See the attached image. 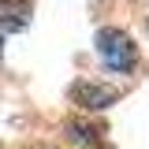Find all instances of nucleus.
Here are the masks:
<instances>
[{
  "instance_id": "obj_1",
  "label": "nucleus",
  "mask_w": 149,
  "mask_h": 149,
  "mask_svg": "<svg viewBox=\"0 0 149 149\" xmlns=\"http://www.w3.org/2000/svg\"><path fill=\"white\" fill-rule=\"evenodd\" d=\"M97 52H101V60L108 63L112 71H130L134 60H138V45L130 41V34L108 26V30L97 34Z\"/></svg>"
},
{
  "instance_id": "obj_2",
  "label": "nucleus",
  "mask_w": 149,
  "mask_h": 149,
  "mask_svg": "<svg viewBox=\"0 0 149 149\" xmlns=\"http://www.w3.org/2000/svg\"><path fill=\"white\" fill-rule=\"evenodd\" d=\"M30 22V0H0V34H19Z\"/></svg>"
},
{
  "instance_id": "obj_3",
  "label": "nucleus",
  "mask_w": 149,
  "mask_h": 149,
  "mask_svg": "<svg viewBox=\"0 0 149 149\" xmlns=\"http://www.w3.org/2000/svg\"><path fill=\"white\" fill-rule=\"evenodd\" d=\"M71 97L78 101V104H86V108H108L119 93L108 90V86H90V82H82V86H74V90H71Z\"/></svg>"
}]
</instances>
